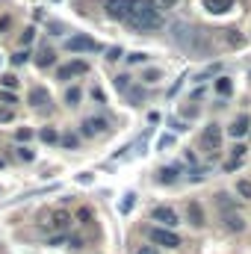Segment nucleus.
I'll list each match as a JSON object with an SVG mask.
<instances>
[{"label":"nucleus","mask_w":251,"mask_h":254,"mask_svg":"<svg viewBox=\"0 0 251 254\" xmlns=\"http://www.w3.org/2000/svg\"><path fill=\"white\" fill-rule=\"evenodd\" d=\"M127 24L133 30H142L145 33V30H157L163 24V18H160V9L151 6V0H136V6L127 15Z\"/></svg>","instance_id":"1"},{"label":"nucleus","mask_w":251,"mask_h":254,"mask_svg":"<svg viewBox=\"0 0 251 254\" xmlns=\"http://www.w3.org/2000/svg\"><path fill=\"white\" fill-rule=\"evenodd\" d=\"M65 48H68L71 54H95V51H101V45H98L95 39H89L86 33H77V36H71V39L65 42Z\"/></svg>","instance_id":"2"},{"label":"nucleus","mask_w":251,"mask_h":254,"mask_svg":"<svg viewBox=\"0 0 251 254\" xmlns=\"http://www.w3.org/2000/svg\"><path fill=\"white\" fill-rule=\"evenodd\" d=\"M148 237H151V243H157V246H166V249H178L181 246V237L172 231V228H151L148 231Z\"/></svg>","instance_id":"3"},{"label":"nucleus","mask_w":251,"mask_h":254,"mask_svg":"<svg viewBox=\"0 0 251 254\" xmlns=\"http://www.w3.org/2000/svg\"><path fill=\"white\" fill-rule=\"evenodd\" d=\"M133 6H136V0H110L107 3V15L113 21H127V15H130Z\"/></svg>","instance_id":"4"},{"label":"nucleus","mask_w":251,"mask_h":254,"mask_svg":"<svg viewBox=\"0 0 251 254\" xmlns=\"http://www.w3.org/2000/svg\"><path fill=\"white\" fill-rule=\"evenodd\" d=\"M201 145H204L210 154L219 151V145H222V130H219V125H210L204 133H201Z\"/></svg>","instance_id":"5"},{"label":"nucleus","mask_w":251,"mask_h":254,"mask_svg":"<svg viewBox=\"0 0 251 254\" xmlns=\"http://www.w3.org/2000/svg\"><path fill=\"white\" fill-rule=\"evenodd\" d=\"M48 228H51V231H68V228H71V213H68V210H54Z\"/></svg>","instance_id":"6"},{"label":"nucleus","mask_w":251,"mask_h":254,"mask_svg":"<svg viewBox=\"0 0 251 254\" xmlns=\"http://www.w3.org/2000/svg\"><path fill=\"white\" fill-rule=\"evenodd\" d=\"M249 130H251V119L246 116V113H243V116H237V119H234V125L228 127V133H231L234 139H243Z\"/></svg>","instance_id":"7"},{"label":"nucleus","mask_w":251,"mask_h":254,"mask_svg":"<svg viewBox=\"0 0 251 254\" xmlns=\"http://www.w3.org/2000/svg\"><path fill=\"white\" fill-rule=\"evenodd\" d=\"M154 219H157L160 225H166V228H175V225H178V213H175L172 207H154Z\"/></svg>","instance_id":"8"},{"label":"nucleus","mask_w":251,"mask_h":254,"mask_svg":"<svg viewBox=\"0 0 251 254\" xmlns=\"http://www.w3.org/2000/svg\"><path fill=\"white\" fill-rule=\"evenodd\" d=\"M107 127H110V122L107 119H86L83 122V136H95V133H107Z\"/></svg>","instance_id":"9"},{"label":"nucleus","mask_w":251,"mask_h":254,"mask_svg":"<svg viewBox=\"0 0 251 254\" xmlns=\"http://www.w3.org/2000/svg\"><path fill=\"white\" fill-rule=\"evenodd\" d=\"M86 71H89V65L83 63V60H77V63L63 65V68H60V80H68V77H77V74H86Z\"/></svg>","instance_id":"10"},{"label":"nucleus","mask_w":251,"mask_h":254,"mask_svg":"<svg viewBox=\"0 0 251 254\" xmlns=\"http://www.w3.org/2000/svg\"><path fill=\"white\" fill-rule=\"evenodd\" d=\"M231 6H234V0H204V9L213 15H225Z\"/></svg>","instance_id":"11"},{"label":"nucleus","mask_w":251,"mask_h":254,"mask_svg":"<svg viewBox=\"0 0 251 254\" xmlns=\"http://www.w3.org/2000/svg\"><path fill=\"white\" fill-rule=\"evenodd\" d=\"M187 216H189V222H192L195 228H201V225H204V213H201V204H198V201H189Z\"/></svg>","instance_id":"12"},{"label":"nucleus","mask_w":251,"mask_h":254,"mask_svg":"<svg viewBox=\"0 0 251 254\" xmlns=\"http://www.w3.org/2000/svg\"><path fill=\"white\" fill-rule=\"evenodd\" d=\"M30 104H33V107H45V104H51L48 89H33V92H30Z\"/></svg>","instance_id":"13"},{"label":"nucleus","mask_w":251,"mask_h":254,"mask_svg":"<svg viewBox=\"0 0 251 254\" xmlns=\"http://www.w3.org/2000/svg\"><path fill=\"white\" fill-rule=\"evenodd\" d=\"M178 181V169L169 166V169H160V184H175Z\"/></svg>","instance_id":"14"},{"label":"nucleus","mask_w":251,"mask_h":254,"mask_svg":"<svg viewBox=\"0 0 251 254\" xmlns=\"http://www.w3.org/2000/svg\"><path fill=\"white\" fill-rule=\"evenodd\" d=\"M216 92H219V95H231V92H234V83H231L228 77H219V80H216Z\"/></svg>","instance_id":"15"},{"label":"nucleus","mask_w":251,"mask_h":254,"mask_svg":"<svg viewBox=\"0 0 251 254\" xmlns=\"http://www.w3.org/2000/svg\"><path fill=\"white\" fill-rule=\"evenodd\" d=\"M39 136H42V142H60V133H57V127H45V130H39Z\"/></svg>","instance_id":"16"},{"label":"nucleus","mask_w":251,"mask_h":254,"mask_svg":"<svg viewBox=\"0 0 251 254\" xmlns=\"http://www.w3.org/2000/svg\"><path fill=\"white\" fill-rule=\"evenodd\" d=\"M36 63L42 65V68H48V65H54V51H51V48H45V51L39 54V60H36Z\"/></svg>","instance_id":"17"},{"label":"nucleus","mask_w":251,"mask_h":254,"mask_svg":"<svg viewBox=\"0 0 251 254\" xmlns=\"http://www.w3.org/2000/svg\"><path fill=\"white\" fill-rule=\"evenodd\" d=\"M225 222H228V228H231V231H243V228H246V222H243V216H228Z\"/></svg>","instance_id":"18"},{"label":"nucleus","mask_w":251,"mask_h":254,"mask_svg":"<svg viewBox=\"0 0 251 254\" xmlns=\"http://www.w3.org/2000/svg\"><path fill=\"white\" fill-rule=\"evenodd\" d=\"M113 83H116V89H119V92H127V89H130V86H133V83H130V77H127V74H119V77H116V80H113Z\"/></svg>","instance_id":"19"},{"label":"nucleus","mask_w":251,"mask_h":254,"mask_svg":"<svg viewBox=\"0 0 251 254\" xmlns=\"http://www.w3.org/2000/svg\"><path fill=\"white\" fill-rule=\"evenodd\" d=\"M65 101H68V104H71V107H74V104H77V101H80V89H77V86H71V89H68V92H65Z\"/></svg>","instance_id":"20"},{"label":"nucleus","mask_w":251,"mask_h":254,"mask_svg":"<svg viewBox=\"0 0 251 254\" xmlns=\"http://www.w3.org/2000/svg\"><path fill=\"white\" fill-rule=\"evenodd\" d=\"M237 192H240L243 198H249V201H251V184H249V181H240V184H237Z\"/></svg>","instance_id":"21"},{"label":"nucleus","mask_w":251,"mask_h":254,"mask_svg":"<svg viewBox=\"0 0 251 254\" xmlns=\"http://www.w3.org/2000/svg\"><path fill=\"white\" fill-rule=\"evenodd\" d=\"M15 154H18V160H24V163H33V157H36V154H33L30 148H18Z\"/></svg>","instance_id":"22"},{"label":"nucleus","mask_w":251,"mask_h":254,"mask_svg":"<svg viewBox=\"0 0 251 254\" xmlns=\"http://www.w3.org/2000/svg\"><path fill=\"white\" fill-rule=\"evenodd\" d=\"M175 3H178V0H151V6H154V9H172Z\"/></svg>","instance_id":"23"},{"label":"nucleus","mask_w":251,"mask_h":254,"mask_svg":"<svg viewBox=\"0 0 251 254\" xmlns=\"http://www.w3.org/2000/svg\"><path fill=\"white\" fill-rule=\"evenodd\" d=\"M27 60H30V54H27V51H18V54L12 57V65H24Z\"/></svg>","instance_id":"24"},{"label":"nucleus","mask_w":251,"mask_h":254,"mask_svg":"<svg viewBox=\"0 0 251 254\" xmlns=\"http://www.w3.org/2000/svg\"><path fill=\"white\" fill-rule=\"evenodd\" d=\"M33 36H36V30H33V27H27V30L21 33V45H30V42H33Z\"/></svg>","instance_id":"25"},{"label":"nucleus","mask_w":251,"mask_h":254,"mask_svg":"<svg viewBox=\"0 0 251 254\" xmlns=\"http://www.w3.org/2000/svg\"><path fill=\"white\" fill-rule=\"evenodd\" d=\"M77 219H80L83 225H89V222H92V210H86V207H83V210H77Z\"/></svg>","instance_id":"26"},{"label":"nucleus","mask_w":251,"mask_h":254,"mask_svg":"<svg viewBox=\"0 0 251 254\" xmlns=\"http://www.w3.org/2000/svg\"><path fill=\"white\" fill-rule=\"evenodd\" d=\"M3 86H6V89H15V86H18V77H15V74H6V77H3Z\"/></svg>","instance_id":"27"},{"label":"nucleus","mask_w":251,"mask_h":254,"mask_svg":"<svg viewBox=\"0 0 251 254\" xmlns=\"http://www.w3.org/2000/svg\"><path fill=\"white\" fill-rule=\"evenodd\" d=\"M15 136H18V139H21V142H27V139H30V136H33V130H27V127H21V130H18V133H15Z\"/></svg>","instance_id":"28"},{"label":"nucleus","mask_w":251,"mask_h":254,"mask_svg":"<svg viewBox=\"0 0 251 254\" xmlns=\"http://www.w3.org/2000/svg\"><path fill=\"white\" fill-rule=\"evenodd\" d=\"M127 60H130V63H133V65H139V63H145V60H148V57H145V54H130V57H127Z\"/></svg>","instance_id":"29"},{"label":"nucleus","mask_w":251,"mask_h":254,"mask_svg":"<svg viewBox=\"0 0 251 254\" xmlns=\"http://www.w3.org/2000/svg\"><path fill=\"white\" fill-rule=\"evenodd\" d=\"M119 57H122V48H113V51H110V57H107V60H113V63H116V60H119Z\"/></svg>","instance_id":"30"},{"label":"nucleus","mask_w":251,"mask_h":254,"mask_svg":"<svg viewBox=\"0 0 251 254\" xmlns=\"http://www.w3.org/2000/svg\"><path fill=\"white\" fill-rule=\"evenodd\" d=\"M145 80H148V83H157V80H160V74H157V71H148V74H145Z\"/></svg>","instance_id":"31"},{"label":"nucleus","mask_w":251,"mask_h":254,"mask_svg":"<svg viewBox=\"0 0 251 254\" xmlns=\"http://www.w3.org/2000/svg\"><path fill=\"white\" fill-rule=\"evenodd\" d=\"M136 254H157V249H154V246H142Z\"/></svg>","instance_id":"32"},{"label":"nucleus","mask_w":251,"mask_h":254,"mask_svg":"<svg viewBox=\"0 0 251 254\" xmlns=\"http://www.w3.org/2000/svg\"><path fill=\"white\" fill-rule=\"evenodd\" d=\"M63 145H65V148H74V145H77V139H74V136H65Z\"/></svg>","instance_id":"33"},{"label":"nucleus","mask_w":251,"mask_h":254,"mask_svg":"<svg viewBox=\"0 0 251 254\" xmlns=\"http://www.w3.org/2000/svg\"><path fill=\"white\" fill-rule=\"evenodd\" d=\"M172 142H175V139H172V136H163V139H160V148H169V145H172Z\"/></svg>","instance_id":"34"},{"label":"nucleus","mask_w":251,"mask_h":254,"mask_svg":"<svg viewBox=\"0 0 251 254\" xmlns=\"http://www.w3.org/2000/svg\"><path fill=\"white\" fill-rule=\"evenodd\" d=\"M130 207H133V195H127V198H125V204H122V210H130Z\"/></svg>","instance_id":"35"},{"label":"nucleus","mask_w":251,"mask_h":254,"mask_svg":"<svg viewBox=\"0 0 251 254\" xmlns=\"http://www.w3.org/2000/svg\"><path fill=\"white\" fill-rule=\"evenodd\" d=\"M9 119H12V113L9 110H0V122H9Z\"/></svg>","instance_id":"36"},{"label":"nucleus","mask_w":251,"mask_h":254,"mask_svg":"<svg viewBox=\"0 0 251 254\" xmlns=\"http://www.w3.org/2000/svg\"><path fill=\"white\" fill-rule=\"evenodd\" d=\"M0 169H3V160H0Z\"/></svg>","instance_id":"37"}]
</instances>
